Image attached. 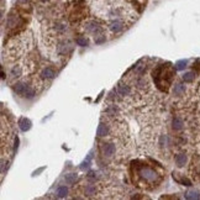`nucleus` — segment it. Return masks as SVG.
Returning a JSON list of instances; mask_svg holds the SVG:
<instances>
[{
    "label": "nucleus",
    "instance_id": "22",
    "mask_svg": "<svg viewBox=\"0 0 200 200\" xmlns=\"http://www.w3.org/2000/svg\"><path fill=\"white\" fill-rule=\"evenodd\" d=\"M17 147H19V137H15V144H14V151L17 150Z\"/></svg>",
    "mask_w": 200,
    "mask_h": 200
},
{
    "label": "nucleus",
    "instance_id": "23",
    "mask_svg": "<svg viewBox=\"0 0 200 200\" xmlns=\"http://www.w3.org/2000/svg\"><path fill=\"white\" fill-rule=\"evenodd\" d=\"M43 171H45V167H41V168H39V169H37V171H35V172H33V174H32V175H37V174H39V173H41V172H43Z\"/></svg>",
    "mask_w": 200,
    "mask_h": 200
},
{
    "label": "nucleus",
    "instance_id": "2",
    "mask_svg": "<svg viewBox=\"0 0 200 200\" xmlns=\"http://www.w3.org/2000/svg\"><path fill=\"white\" fill-rule=\"evenodd\" d=\"M101 152L105 156H111L115 152V146L113 143H105V144H103V147H101Z\"/></svg>",
    "mask_w": 200,
    "mask_h": 200
},
{
    "label": "nucleus",
    "instance_id": "10",
    "mask_svg": "<svg viewBox=\"0 0 200 200\" xmlns=\"http://www.w3.org/2000/svg\"><path fill=\"white\" fill-rule=\"evenodd\" d=\"M42 76H43L45 78H47V79H52L54 76H56V73H54V70H53L52 68H46V69H43V72H42Z\"/></svg>",
    "mask_w": 200,
    "mask_h": 200
},
{
    "label": "nucleus",
    "instance_id": "16",
    "mask_svg": "<svg viewBox=\"0 0 200 200\" xmlns=\"http://www.w3.org/2000/svg\"><path fill=\"white\" fill-rule=\"evenodd\" d=\"M184 85H181V84H177L175 86H174V94L175 95H181L184 93Z\"/></svg>",
    "mask_w": 200,
    "mask_h": 200
},
{
    "label": "nucleus",
    "instance_id": "13",
    "mask_svg": "<svg viewBox=\"0 0 200 200\" xmlns=\"http://www.w3.org/2000/svg\"><path fill=\"white\" fill-rule=\"evenodd\" d=\"M173 178L178 181V183H180V184H183V185H192V181L189 180V179H187V178H184V177H181V178H177V175H173Z\"/></svg>",
    "mask_w": 200,
    "mask_h": 200
},
{
    "label": "nucleus",
    "instance_id": "14",
    "mask_svg": "<svg viewBox=\"0 0 200 200\" xmlns=\"http://www.w3.org/2000/svg\"><path fill=\"white\" fill-rule=\"evenodd\" d=\"M183 80L187 82V83H190L194 80V73L193 72H187V73L183 74Z\"/></svg>",
    "mask_w": 200,
    "mask_h": 200
},
{
    "label": "nucleus",
    "instance_id": "8",
    "mask_svg": "<svg viewBox=\"0 0 200 200\" xmlns=\"http://www.w3.org/2000/svg\"><path fill=\"white\" fill-rule=\"evenodd\" d=\"M25 89H26V85L24 83H16L15 86H14V90L19 94V95H24V92H25Z\"/></svg>",
    "mask_w": 200,
    "mask_h": 200
},
{
    "label": "nucleus",
    "instance_id": "3",
    "mask_svg": "<svg viewBox=\"0 0 200 200\" xmlns=\"http://www.w3.org/2000/svg\"><path fill=\"white\" fill-rule=\"evenodd\" d=\"M31 125H32L31 121L29 119H26V117H21L19 120V126H20L21 131H24V132H26V131H29L31 129Z\"/></svg>",
    "mask_w": 200,
    "mask_h": 200
},
{
    "label": "nucleus",
    "instance_id": "18",
    "mask_svg": "<svg viewBox=\"0 0 200 200\" xmlns=\"http://www.w3.org/2000/svg\"><path fill=\"white\" fill-rule=\"evenodd\" d=\"M187 64H188V62H187L185 59H180V61H178V62L175 63V67H177L178 70H183V69L187 67Z\"/></svg>",
    "mask_w": 200,
    "mask_h": 200
},
{
    "label": "nucleus",
    "instance_id": "1",
    "mask_svg": "<svg viewBox=\"0 0 200 200\" xmlns=\"http://www.w3.org/2000/svg\"><path fill=\"white\" fill-rule=\"evenodd\" d=\"M140 175L144 179V180H147V181H151V183H154V181L157 180L158 178V174L156 171H153L152 168L150 167H141L140 171H138Z\"/></svg>",
    "mask_w": 200,
    "mask_h": 200
},
{
    "label": "nucleus",
    "instance_id": "19",
    "mask_svg": "<svg viewBox=\"0 0 200 200\" xmlns=\"http://www.w3.org/2000/svg\"><path fill=\"white\" fill-rule=\"evenodd\" d=\"M76 42H77V45L80 46V47H85V46H88V41L85 40V37H78V39L76 40Z\"/></svg>",
    "mask_w": 200,
    "mask_h": 200
},
{
    "label": "nucleus",
    "instance_id": "11",
    "mask_svg": "<svg viewBox=\"0 0 200 200\" xmlns=\"http://www.w3.org/2000/svg\"><path fill=\"white\" fill-rule=\"evenodd\" d=\"M183 127V120L179 117H174L173 119V129L174 130H180Z\"/></svg>",
    "mask_w": 200,
    "mask_h": 200
},
{
    "label": "nucleus",
    "instance_id": "4",
    "mask_svg": "<svg viewBox=\"0 0 200 200\" xmlns=\"http://www.w3.org/2000/svg\"><path fill=\"white\" fill-rule=\"evenodd\" d=\"M175 163H177L178 167H183L185 163H187V156L183 154V153L177 154V156H175Z\"/></svg>",
    "mask_w": 200,
    "mask_h": 200
},
{
    "label": "nucleus",
    "instance_id": "15",
    "mask_svg": "<svg viewBox=\"0 0 200 200\" xmlns=\"http://www.w3.org/2000/svg\"><path fill=\"white\" fill-rule=\"evenodd\" d=\"M67 194H68V189L66 187H59L57 189V196L58 198H64V196H67Z\"/></svg>",
    "mask_w": 200,
    "mask_h": 200
},
{
    "label": "nucleus",
    "instance_id": "20",
    "mask_svg": "<svg viewBox=\"0 0 200 200\" xmlns=\"http://www.w3.org/2000/svg\"><path fill=\"white\" fill-rule=\"evenodd\" d=\"M85 194L86 195H94L95 194V187L94 185H88L85 188Z\"/></svg>",
    "mask_w": 200,
    "mask_h": 200
},
{
    "label": "nucleus",
    "instance_id": "7",
    "mask_svg": "<svg viewBox=\"0 0 200 200\" xmlns=\"http://www.w3.org/2000/svg\"><path fill=\"white\" fill-rule=\"evenodd\" d=\"M77 178H78L77 173H68V174H66L64 180H66V183H68V184H73V183H76Z\"/></svg>",
    "mask_w": 200,
    "mask_h": 200
},
{
    "label": "nucleus",
    "instance_id": "12",
    "mask_svg": "<svg viewBox=\"0 0 200 200\" xmlns=\"http://www.w3.org/2000/svg\"><path fill=\"white\" fill-rule=\"evenodd\" d=\"M184 196H185V199H199L200 198L199 192H196V190H189L185 193Z\"/></svg>",
    "mask_w": 200,
    "mask_h": 200
},
{
    "label": "nucleus",
    "instance_id": "9",
    "mask_svg": "<svg viewBox=\"0 0 200 200\" xmlns=\"http://www.w3.org/2000/svg\"><path fill=\"white\" fill-rule=\"evenodd\" d=\"M107 131H109L107 126H106L105 124H100V125L98 126L97 134H98V136H106V135H107Z\"/></svg>",
    "mask_w": 200,
    "mask_h": 200
},
{
    "label": "nucleus",
    "instance_id": "5",
    "mask_svg": "<svg viewBox=\"0 0 200 200\" xmlns=\"http://www.w3.org/2000/svg\"><path fill=\"white\" fill-rule=\"evenodd\" d=\"M122 27H124V24H122L120 20H115V21H113V22L110 24V29H111V31H114V32H119L120 30H122Z\"/></svg>",
    "mask_w": 200,
    "mask_h": 200
},
{
    "label": "nucleus",
    "instance_id": "24",
    "mask_svg": "<svg viewBox=\"0 0 200 200\" xmlns=\"http://www.w3.org/2000/svg\"><path fill=\"white\" fill-rule=\"evenodd\" d=\"M41 2H43V3H46V2H47V0H41Z\"/></svg>",
    "mask_w": 200,
    "mask_h": 200
},
{
    "label": "nucleus",
    "instance_id": "6",
    "mask_svg": "<svg viewBox=\"0 0 200 200\" xmlns=\"http://www.w3.org/2000/svg\"><path fill=\"white\" fill-rule=\"evenodd\" d=\"M117 92H119L120 95L125 97V95H127V94L130 93V88H129V85H126V84H119Z\"/></svg>",
    "mask_w": 200,
    "mask_h": 200
},
{
    "label": "nucleus",
    "instance_id": "17",
    "mask_svg": "<svg viewBox=\"0 0 200 200\" xmlns=\"http://www.w3.org/2000/svg\"><path fill=\"white\" fill-rule=\"evenodd\" d=\"M11 76L17 78V77H20L21 76V68L19 66H15L12 69H11Z\"/></svg>",
    "mask_w": 200,
    "mask_h": 200
},
{
    "label": "nucleus",
    "instance_id": "21",
    "mask_svg": "<svg viewBox=\"0 0 200 200\" xmlns=\"http://www.w3.org/2000/svg\"><path fill=\"white\" fill-rule=\"evenodd\" d=\"M89 166H90V161H89V159H85V161L82 163L80 169H86V168H89Z\"/></svg>",
    "mask_w": 200,
    "mask_h": 200
}]
</instances>
